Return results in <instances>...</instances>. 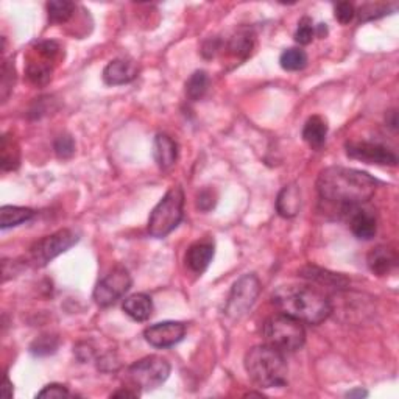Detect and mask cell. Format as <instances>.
<instances>
[{"mask_svg":"<svg viewBox=\"0 0 399 399\" xmlns=\"http://www.w3.org/2000/svg\"><path fill=\"white\" fill-rule=\"evenodd\" d=\"M377 181L357 169L334 166L318 175L317 191L320 198L337 205L343 211L362 206L375 195Z\"/></svg>","mask_w":399,"mask_h":399,"instance_id":"cell-1","label":"cell"},{"mask_svg":"<svg viewBox=\"0 0 399 399\" xmlns=\"http://www.w3.org/2000/svg\"><path fill=\"white\" fill-rule=\"evenodd\" d=\"M272 299L284 315L307 324L323 323L332 312L331 301L307 285H281L273 292Z\"/></svg>","mask_w":399,"mask_h":399,"instance_id":"cell-2","label":"cell"},{"mask_svg":"<svg viewBox=\"0 0 399 399\" xmlns=\"http://www.w3.org/2000/svg\"><path fill=\"white\" fill-rule=\"evenodd\" d=\"M245 370L251 381L260 389L284 387L287 382L284 352L267 343L254 346L247 352Z\"/></svg>","mask_w":399,"mask_h":399,"instance_id":"cell-3","label":"cell"},{"mask_svg":"<svg viewBox=\"0 0 399 399\" xmlns=\"http://www.w3.org/2000/svg\"><path fill=\"white\" fill-rule=\"evenodd\" d=\"M185 211V192L180 186L170 187L164 197L153 208L148 217V233L162 239L181 224Z\"/></svg>","mask_w":399,"mask_h":399,"instance_id":"cell-4","label":"cell"},{"mask_svg":"<svg viewBox=\"0 0 399 399\" xmlns=\"http://www.w3.org/2000/svg\"><path fill=\"white\" fill-rule=\"evenodd\" d=\"M263 337L267 345L281 352H295L303 348L306 342V332L301 322L284 313L267 320L263 326Z\"/></svg>","mask_w":399,"mask_h":399,"instance_id":"cell-5","label":"cell"},{"mask_svg":"<svg viewBox=\"0 0 399 399\" xmlns=\"http://www.w3.org/2000/svg\"><path fill=\"white\" fill-rule=\"evenodd\" d=\"M260 293V281L256 274H244L235 281L225 304V317L231 322L244 318L256 303Z\"/></svg>","mask_w":399,"mask_h":399,"instance_id":"cell-6","label":"cell"},{"mask_svg":"<svg viewBox=\"0 0 399 399\" xmlns=\"http://www.w3.org/2000/svg\"><path fill=\"white\" fill-rule=\"evenodd\" d=\"M170 376V363L159 356H148L128 368V379L134 387L150 391L164 384Z\"/></svg>","mask_w":399,"mask_h":399,"instance_id":"cell-7","label":"cell"},{"mask_svg":"<svg viewBox=\"0 0 399 399\" xmlns=\"http://www.w3.org/2000/svg\"><path fill=\"white\" fill-rule=\"evenodd\" d=\"M80 240L74 230H60L50 235H45L30 248V263L35 267H45L60 254L66 253Z\"/></svg>","mask_w":399,"mask_h":399,"instance_id":"cell-8","label":"cell"},{"mask_svg":"<svg viewBox=\"0 0 399 399\" xmlns=\"http://www.w3.org/2000/svg\"><path fill=\"white\" fill-rule=\"evenodd\" d=\"M132 274L128 273L127 268L116 267L95 285L93 295L94 301L100 307L113 306L132 289Z\"/></svg>","mask_w":399,"mask_h":399,"instance_id":"cell-9","label":"cell"},{"mask_svg":"<svg viewBox=\"0 0 399 399\" xmlns=\"http://www.w3.org/2000/svg\"><path fill=\"white\" fill-rule=\"evenodd\" d=\"M346 155L352 159L362 161L365 164L376 166H396L398 156L390 148L376 142L352 141L346 143Z\"/></svg>","mask_w":399,"mask_h":399,"instance_id":"cell-10","label":"cell"},{"mask_svg":"<svg viewBox=\"0 0 399 399\" xmlns=\"http://www.w3.org/2000/svg\"><path fill=\"white\" fill-rule=\"evenodd\" d=\"M186 336V324L181 322H162L148 326L143 331L147 343L155 348H170L176 343H180Z\"/></svg>","mask_w":399,"mask_h":399,"instance_id":"cell-11","label":"cell"},{"mask_svg":"<svg viewBox=\"0 0 399 399\" xmlns=\"http://www.w3.org/2000/svg\"><path fill=\"white\" fill-rule=\"evenodd\" d=\"M139 74V68L132 60L125 58H117L107 64L103 69V80L109 86H120V84L132 83Z\"/></svg>","mask_w":399,"mask_h":399,"instance_id":"cell-12","label":"cell"},{"mask_svg":"<svg viewBox=\"0 0 399 399\" xmlns=\"http://www.w3.org/2000/svg\"><path fill=\"white\" fill-rule=\"evenodd\" d=\"M350 228L352 234L361 240H371L377 233V219L368 209L361 206L351 209Z\"/></svg>","mask_w":399,"mask_h":399,"instance_id":"cell-13","label":"cell"},{"mask_svg":"<svg viewBox=\"0 0 399 399\" xmlns=\"http://www.w3.org/2000/svg\"><path fill=\"white\" fill-rule=\"evenodd\" d=\"M366 264L376 276H385L396 267L398 254L393 248L379 245L370 251L368 258H366Z\"/></svg>","mask_w":399,"mask_h":399,"instance_id":"cell-14","label":"cell"},{"mask_svg":"<svg viewBox=\"0 0 399 399\" xmlns=\"http://www.w3.org/2000/svg\"><path fill=\"white\" fill-rule=\"evenodd\" d=\"M214 258V244L211 240L195 242L194 245L189 247L186 253V264L194 273L201 274L211 264Z\"/></svg>","mask_w":399,"mask_h":399,"instance_id":"cell-15","label":"cell"},{"mask_svg":"<svg viewBox=\"0 0 399 399\" xmlns=\"http://www.w3.org/2000/svg\"><path fill=\"white\" fill-rule=\"evenodd\" d=\"M153 156L159 169L173 167L178 159V143L167 134H158L153 142Z\"/></svg>","mask_w":399,"mask_h":399,"instance_id":"cell-16","label":"cell"},{"mask_svg":"<svg viewBox=\"0 0 399 399\" xmlns=\"http://www.w3.org/2000/svg\"><path fill=\"white\" fill-rule=\"evenodd\" d=\"M123 312L134 322H147L153 313V301L146 293H134L123 301Z\"/></svg>","mask_w":399,"mask_h":399,"instance_id":"cell-17","label":"cell"},{"mask_svg":"<svg viewBox=\"0 0 399 399\" xmlns=\"http://www.w3.org/2000/svg\"><path fill=\"white\" fill-rule=\"evenodd\" d=\"M299 276L306 278L313 283H318L326 287H332V289H345L348 285V279H346L343 274L332 273L328 270H323V268L307 265L299 270Z\"/></svg>","mask_w":399,"mask_h":399,"instance_id":"cell-18","label":"cell"},{"mask_svg":"<svg viewBox=\"0 0 399 399\" xmlns=\"http://www.w3.org/2000/svg\"><path fill=\"white\" fill-rule=\"evenodd\" d=\"M301 209V192L297 185L283 187L276 198V211L284 219H292Z\"/></svg>","mask_w":399,"mask_h":399,"instance_id":"cell-19","label":"cell"},{"mask_svg":"<svg viewBox=\"0 0 399 399\" xmlns=\"http://www.w3.org/2000/svg\"><path fill=\"white\" fill-rule=\"evenodd\" d=\"M328 136V123L322 116H312L307 119L303 128V139L311 148H322Z\"/></svg>","mask_w":399,"mask_h":399,"instance_id":"cell-20","label":"cell"},{"mask_svg":"<svg viewBox=\"0 0 399 399\" xmlns=\"http://www.w3.org/2000/svg\"><path fill=\"white\" fill-rule=\"evenodd\" d=\"M35 211L30 208L22 206H3L0 211V228L2 230H8V228H15L25 224L33 219Z\"/></svg>","mask_w":399,"mask_h":399,"instance_id":"cell-21","label":"cell"},{"mask_svg":"<svg viewBox=\"0 0 399 399\" xmlns=\"http://www.w3.org/2000/svg\"><path fill=\"white\" fill-rule=\"evenodd\" d=\"M253 47H254V35L253 31L248 29H240L237 33L230 39V44H228V49H230L231 55L242 58V60H245V58L251 55Z\"/></svg>","mask_w":399,"mask_h":399,"instance_id":"cell-22","label":"cell"},{"mask_svg":"<svg viewBox=\"0 0 399 399\" xmlns=\"http://www.w3.org/2000/svg\"><path fill=\"white\" fill-rule=\"evenodd\" d=\"M21 161V152H19L17 143L13 141V137L3 136L2 146H0V166L2 170L8 172V170H15Z\"/></svg>","mask_w":399,"mask_h":399,"instance_id":"cell-23","label":"cell"},{"mask_svg":"<svg viewBox=\"0 0 399 399\" xmlns=\"http://www.w3.org/2000/svg\"><path fill=\"white\" fill-rule=\"evenodd\" d=\"M281 68L287 72H298L307 66V54L303 49L292 47L284 50L279 56Z\"/></svg>","mask_w":399,"mask_h":399,"instance_id":"cell-24","label":"cell"},{"mask_svg":"<svg viewBox=\"0 0 399 399\" xmlns=\"http://www.w3.org/2000/svg\"><path fill=\"white\" fill-rule=\"evenodd\" d=\"M209 88V77L205 70L194 72L186 83V95L192 102H197L205 97Z\"/></svg>","mask_w":399,"mask_h":399,"instance_id":"cell-25","label":"cell"},{"mask_svg":"<svg viewBox=\"0 0 399 399\" xmlns=\"http://www.w3.org/2000/svg\"><path fill=\"white\" fill-rule=\"evenodd\" d=\"M75 5L68 0H54V2L47 3V13L50 22L54 24H64L74 16Z\"/></svg>","mask_w":399,"mask_h":399,"instance_id":"cell-26","label":"cell"},{"mask_svg":"<svg viewBox=\"0 0 399 399\" xmlns=\"http://www.w3.org/2000/svg\"><path fill=\"white\" fill-rule=\"evenodd\" d=\"M50 60L38 61L31 60L27 66V77L29 80L36 84V86H44L47 84L50 77H52V68H50Z\"/></svg>","mask_w":399,"mask_h":399,"instance_id":"cell-27","label":"cell"},{"mask_svg":"<svg viewBox=\"0 0 399 399\" xmlns=\"http://www.w3.org/2000/svg\"><path fill=\"white\" fill-rule=\"evenodd\" d=\"M58 345H60V338L56 336H41L38 337L33 343L30 345V351L31 354L35 356H50L56 352Z\"/></svg>","mask_w":399,"mask_h":399,"instance_id":"cell-28","label":"cell"},{"mask_svg":"<svg viewBox=\"0 0 399 399\" xmlns=\"http://www.w3.org/2000/svg\"><path fill=\"white\" fill-rule=\"evenodd\" d=\"M15 66L10 60L3 61L2 66V81H0V95H2V102L8 100V97L15 86Z\"/></svg>","mask_w":399,"mask_h":399,"instance_id":"cell-29","label":"cell"},{"mask_svg":"<svg viewBox=\"0 0 399 399\" xmlns=\"http://www.w3.org/2000/svg\"><path fill=\"white\" fill-rule=\"evenodd\" d=\"M54 148H55V153H56L58 158L69 159L75 153V142H74V139H72V136L61 134L55 139Z\"/></svg>","mask_w":399,"mask_h":399,"instance_id":"cell-30","label":"cell"},{"mask_svg":"<svg viewBox=\"0 0 399 399\" xmlns=\"http://www.w3.org/2000/svg\"><path fill=\"white\" fill-rule=\"evenodd\" d=\"M313 36H315V27L309 17H303L298 24V29L295 31V41L301 45H307L312 42Z\"/></svg>","mask_w":399,"mask_h":399,"instance_id":"cell-31","label":"cell"},{"mask_svg":"<svg viewBox=\"0 0 399 399\" xmlns=\"http://www.w3.org/2000/svg\"><path fill=\"white\" fill-rule=\"evenodd\" d=\"M389 5H363L361 10H359V13H356V15H359V19H361L362 22H366V21H373V19H379V17H384L385 15H389Z\"/></svg>","mask_w":399,"mask_h":399,"instance_id":"cell-32","label":"cell"},{"mask_svg":"<svg viewBox=\"0 0 399 399\" xmlns=\"http://www.w3.org/2000/svg\"><path fill=\"white\" fill-rule=\"evenodd\" d=\"M336 19L340 24H350L352 19L356 16V10H354V5L350 3V2H340L336 5Z\"/></svg>","mask_w":399,"mask_h":399,"instance_id":"cell-33","label":"cell"},{"mask_svg":"<svg viewBox=\"0 0 399 399\" xmlns=\"http://www.w3.org/2000/svg\"><path fill=\"white\" fill-rule=\"evenodd\" d=\"M70 393L68 387H64L61 384H49L45 385V387L39 391L36 395V398H50V399H55V398H69Z\"/></svg>","mask_w":399,"mask_h":399,"instance_id":"cell-34","label":"cell"},{"mask_svg":"<svg viewBox=\"0 0 399 399\" xmlns=\"http://www.w3.org/2000/svg\"><path fill=\"white\" fill-rule=\"evenodd\" d=\"M217 203V195L212 191V189H203V191L197 195V208L200 211H211Z\"/></svg>","mask_w":399,"mask_h":399,"instance_id":"cell-35","label":"cell"},{"mask_svg":"<svg viewBox=\"0 0 399 399\" xmlns=\"http://www.w3.org/2000/svg\"><path fill=\"white\" fill-rule=\"evenodd\" d=\"M74 352L77 354L78 361H81V362L91 361V359H93V356H94L93 348H91V346H88L86 343H80V345H78Z\"/></svg>","mask_w":399,"mask_h":399,"instance_id":"cell-36","label":"cell"},{"mask_svg":"<svg viewBox=\"0 0 399 399\" xmlns=\"http://www.w3.org/2000/svg\"><path fill=\"white\" fill-rule=\"evenodd\" d=\"M385 120H387V125L391 128V130H396L398 128V113L395 109H391L387 113V116H385Z\"/></svg>","mask_w":399,"mask_h":399,"instance_id":"cell-37","label":"cell"},{"mask_svg":"<svg viewBox=\"0 0 399 399\" xmlns=\"http://www.w3.org/2000/svg\"><path fill=\"white\" fill-rule=\"evenodd\" d=\"M2 390H3V398L5 399H10L13 396V385L10 382V379L6 377V376L3 377V387H2Z\"/></svg>","mask_w":399,"mask_h":399,"instance_id":"cell-38","label":"cell"},{"mask_svg":"<svg viewBox=\"0 0 399 399\" xmlns=\"http://www.w3.org/2000/svg\"><path fill=\"white\" fill-rule=\"evenodd\" d=\"M137 391H128V390H119L111 395V398H136Z\"/></svg>","mask_w":399,"mask_h":399,"instance_id":"cell-39","label":"cell"},{"mask_svg":"<svg viewBox=\"0 0 399 399\" xmlns=\"http://www.w3.org/2000/svg\"><path fill=\"white\" fill-rule=\"evenodd\" d=\"M346 396L348 398H363V396H366V391L362 389H357V390L350 391V393H346Z\"/></svg>","mask_w":399,"mask_h":399,"instance_id":"cell-40","label":"cell"},{"mask_svg":"<svg viewBox=\"0 0 399 399\" xmlns=\"http://www.w3.org/2000/svg\"><path fill=\"white\" fill-rule=\"evenodd\" d=\"M315 33H317L320 38H323L326 33H328V29H326V24H320L318 29L315 30Z\"/></svg>","mask_w":399,"mask_h":399,"instance_id":"cell-41","label":"cell"}]
</instances>
